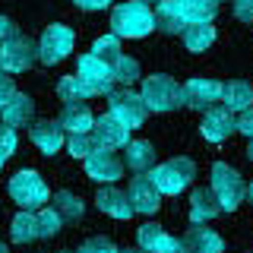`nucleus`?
I'll return each mask as SVG.
<instances>
[{"instance_id":"obj_1","label":"nucleus","mask_w":253,"mask_h":253,"mask_svg":"<svg viewBox=\"0 0 253 253\" xmlns=\"http://www.w3.org/2000/svg\"><path fill=\"white\" fill-rule=\"evenodd\" d=\"M155 29L152 10L139 0H126V3L111 10V32L117 38H146Z\"/></svg>"},{"instance_id":"obj_2","label":"nucleus","mask_w":253,"mask_h":253,"mask_svg":"<svg viewBox=\"0 0 253 253\" xmlns=\"http://www.w3.org/2000/svg\"><path fill=\"white\" fill-rule=\"evenodd\" d=\"M142 101L152 114H168V111H177L184 105V95H180V85L174 83L171 76L165 73H155V76H146L142 79Z\"/></svg>"},{"instance_id":"obj_3","label":"nucleus","mask_w":253,"mask_h":253,"mask_svg":"<svg viewBox=\"0 0 253 253\" xmlns=\"http://www.w3.org/2000/svg\"><path fill=\"white\" fill-rule=\"evenodd\" d=\"M149 177H152V184L158 187V193L177 196L180 190H187L193 184L196 165L190 162V158H168V162H162V165H152Z\"/></svg>"},{"instance_id":"obj_4","label":"nucleus","mask_w":253,"mask_h":253,"mask_svg":"<svg viewBox=\"0 0 253 253\" xmlns=\"http://www.w3.org/2000/svg\"><path fill=\"white\" fill-rule=\"evenodd\" d=\"M209 187H212V193H215L221 212H234L237 206L244 203V193H247L244 177L231 168V165H225V162L212 165V184Z\"/></svg>"},{"instance_id":"obj_5","label":"nucleus","mask_w":253,"mask_h":253,"mask_svg":"<svg viewBox=\"0 0 253 253\" xmlns=\"http://www.w3.org/2000/svg\"><path fill=\"white\" fill-rule=\"evenodd\" d=\"M10 196L13 203H19V209H29V212H38L42 206L51 200V193H47L44 180L38 171H19L10 177Z\"/></svg>"},{"instance_id":"obj_6","label":"nucleus","mask_w":253,"mask_h":253,"mask_svg":"<svg viewBox=\"0 0 253 253\" xmlns=\"http://www.w3.org/2000/svg\"><path fill=\"white\" fill-rule=\"evenodd\" d=\"M108 114H114L124 126L136 130V126L146 124L149 108H146V101H142L139 92H130L124 85V89H111L108 92Z\"/></svg>"},{"instance_id":"obj_7","label":"nucleus","mask_w":253,"mask_h":253,"mask_svg":"<svg viewBox=\"0 0 253 253\" xmlns=\"http://www.w3.org/2000/svg\"><path fill=\"white\" fill-rule=\"evenodd\" d=\"M35 60H38V44L19 32L0 44V70H6V73H26L29 67H35Z\"/></svg>"},{"instance_id":"obj_8","label":"nucleus","mask_w":253,"mask_h":253,"mask_svg":"<svg viewBox=\"0 0 253 253\" xmlns=\"http://www.w3.org/2000/svg\"><path fill=\"white\" fill-rule=\"evenodd\" d=\"M76 79L85 85L92 95H108L114 89V70L105 60H98L95 54H83L76 63Z\"/></svg>"},{"instance_id":"obj_9","label":"nucleus","mask_w":253,"mask_h":253,"mask_svg":"<svg viewBox=\"0 0 253 253\" xmlns=\"http://www.w3.org/2000/svg\"><path fill=\"white\" fill-rule=\"evenodd\" d=\"M76 44V35L70 26H47L42 42H38V60L42 63H60L63 57H70V51H73Z\"/></svg>"},{"instance_id":"obj_10","label":"nucleus","mask_w":253,"mask_h":253,"mask_svg":"<svg viewBox=\"0 0 253 253\" xmlns=\"http://www.w3.org/2000/svg\"><path fill=\"white\" fill-rule=\"evenodd\" d=\"M83 162H85V174H89L92 180H98V184H114V180L124 174V162H121V155H117L114 149L95 146Z\"/></svg>"},{"instance_id":"obj_11","label":"nucleus","mask_w":253,"mask_h":253,"mask_svg":"<svg viewBox=\"0 0 253 253\" xmlns=\"http://www.w3.org/2000/svg\"><path fill=\"white\" fill-rule=\"evenodd\" d=\"M180 95H184L187 108L209 111L221 101V83H215V79H190V83L180 85Z\"/></svg>"},{"instance_id":"obj_12","label":"nucleus","mask_w":253,"mask_h":253,"mask_svg":"<svg viewBox=\"0 0 253 253\" xmlns=\"http://www.w3.org/2000/svg\"><path fill=\"white\" fill-rule=\"evenodd\" d=\"M89 133H92L95 146H101V149H124L130 142V126H124L114 114H101L92 124Z\"/></svg>"},{"instance_id":"obj_13","label":"nucleus","mask_w":253,"mask_h":253,"mask_svg":"<svg viewBox=\"0 0 253 253\" xmlns=\"http://www.w3.org/2000/svg\"><path fill=\"white\" fill-rule=\"evenodd\" d=\"M200 133H203V139H209V142H225L231 133H237V124H234V114L228 108H209L203 114V124H200Z\"/></svg>"},{"instance_id":"obj_14","label":"nucleus","mask_w":253,"mask_h":253,"mask_svg":"<svg viewBox=\"0 0 253 253\" xmlns=\"http://www.w3.org/2000/svg\"><path fill=\"white\" fill-rule=\"evenodd\" d=\"M126 196L133 203V212H139V215H155L158 206H162V193L152 184V177H133Z\"/></svg>"},{"instance_id":"obj_15","label":"nucleus","mask_w":253,"mask_h":253,"mask_svg":"<svg viewBox=\"0 0 253 253\" xmlns=\"http://www.w3.org/2000/svg\"><path fill=\"white\" fill-rule=\"evenodd\" d=\"M0 117H3V124L13 126V130L16 126H29L35 121V101H32L29 95H22V92H13L10 101L0 108Z\"/></svg>"},{"instance_id":"obj_16","label":"nucleus","mask_w":253,"mask_h":253,"mask_svg":"<svg viewBox=\"0 0 253 253\" xmlns=\"http://www.w3.org/2000/svg\"><path fill=\"white\" fill-rule=\"evenodd\" d=\"M29 136L44 155H54L63 146V126L57 121H32L29 124Z\"/></svg>"},{"instance_id":"obj_17","label":"nucleus","mask_w":253,"mask_h":253,"mask_svg":"<svg viewBox=\"0 0 253 253\" xmlns=\"http://www.w3.org/2000/svg\"><path fill=\"white\" fill-rule=\"evenodd\" d=\"M95 206H98L105 215L117 218V221H126V218L133 215V203H130V196H126L124 190H117V187H105V190H98V196H95Z\"/></svg>"},{"instance_id":"obj_18","label":"nucleus","mask_w":253,"mask_h":253,"mask_svg":"<svg viewBox=\"0 0 253 253\" xmlns=\"http://www.w3.org/2000/svg\"><path fill=\"white\" fill-rule=\"evenodd\" d=\"M180 244H184V253H221L225 250L221 237L212 231V228H206V225L190 228V231L180 237Z\"/></svg>"},{"instance_id":"obj_19","label":"nucleus","mask_w":253,"mask_h":253,"mask_svg":"<svg viewBox=\"0 0 253 253\" xmlns=\"http://www.w3.org/2000/svg\"><path fill=\"white\" fill-rule=\"evenodd\" d=\"M218 212H221V206L215 200V193H212V187H196L193 196H190V221L193 225H206Z\"/></svg>"},{"instance_id":"obj_20","label":"nucleus","mask_w":253,"mask_h":253,"mask_svg":"<svg viewBox=\"0 0 253 253\" xmlns=\"http://www.w3.org/2000/svg\"><path fill=\"white\" fill-rule=\"evenodd\" d=\"M152 22H155L158 32H165V35H177V32L187 26V19H184V13H180L177 0H158L155 10H152Z\"/></svg>"},{"instance_id":"obj_21","label":"nucleus","mask_w":253,"mask_h":253,"mask_svg":"<svg viewBox=\"0 0 253 253\" xmlns=\"http://www.w3.org/2000/svg\"><path fill=\"white\" fill-rule=\"evenodd\" d=\"M124 165L130 171H136V174H146V171H152V165H155V149H152V142L149 139H130L124 146Z\"/></svg>"},{"instance_id":"obj_22","label":"nucleus","mask_w":253,"mask_h":253,"mask_svg":"<svg viewBox=\"0 0 253 253\" xmlns=\"http://www.w3.org/2000/svg\"><path fill=\"white\" fill-rule=\"evenodd\" d=\"M57 124L67 133H89L92 124H95V117H92V111H89L85 101H70V105H63Z\"/></svg>"},{"instance_id":"obj_23","label":"nucleus","mask_w":253,"mask_h":253,"mask_svg":"<svg viewBox=\"0 0 253 253\" xmlns=\"http://www.w3.org/2000/svg\"><path fill=\"white\" fill-rule=\"evenodd\" d=\"M180 38H184L187 51L203 54L206 47L215 42V26H212V22H187V26L180 29Z\"/></svg>"},{"instance_id":"obj_24","label":"nucleus","mask_w":253,"mask_h":253,"mask_svg":"<svg viewBox=\"0 0 253 253\" xmlns=\"http://www.w3.org/2000/svg\"><path fill=\"white\" fill-rule=\"evenodd\" d=\"M247 105H253V85L244 83V79H231L228 85H221V108L234 111H244Z\"/></svg>"},{"instance_id":"obj_25","label":"nucleus","mask_w":253,"mask_h":253,"mask_svg":"<svg viewBox=\"0 0 253 253\" xmlns=\"http://www.w3.org/2000/svg\"><path fill=\"white\" fill-rule=\"evenodd\" d=\"M51 209L57 212V215L63 221H79L83 218V200H79L76 193H70V190H60V193H54L51 196Z\"/></svg>"},{"instance_id":"obj_26","label":"nucleus","mask_w":253,"mask_h":253,"mask_svg":"<svg viewBox=\"0 0 253 253\" xmlns=\"http://www.w3.org/2000/svg\"><path fill=\"white\" fill-rule=\"evenodd\" d=\"M187 22H212L218 13V0H177Z\"/></svg>"},{"instance_id":"obj_27","label":"nucleus","mask_w":253,"mask_h":253,"mask_svg":"<svg viewBox=\"0 0 253 253\" xmlns=\"http://www.w3.org/2000/svg\"><path fill=\"white\" fill-rule=\"evenodd\" d=\"M10 237H13L16 244H32V241H38V218H35V212L22 209L19 215L13 218V225H10Z\"/></svg>"},{"instance_id":"obj_28","label":"nucleus","mask_w":253,"mask_h":253,"mask_svg":"<svg viewBox=\"0 0 253 253\" xmlns=\"http://www.w3.org/2000/svg\"><path fill=\"white\" fill-rule=\"evenodd\" d=\"M57 98L63 101V105H70V101H89L92 92L85 89V85L76 79V73H73V76H63L57 83Z\"/></svg>"},{"instance_id":"obj_29","label":"nucleus","mask_w":253,"mask_h":253,"mask_svg":"<svg viewBox=\"0 0 253 253\" xmlns=\"http://www.w3.org/2000/svg\"><path fill=\"white\" fill-rule=\"evenodd\" d=\"M136 237H139V250H142V253H158L168 234H165V228H162V225H155V221H146V225L139 228V234H136Z\"/></svg>"},{"instance_id":"obj_30","label":"nucleus","mask_w":253,"mask_h":253,"mask_svg":"<svg viewBox=\"0 0 253 253\" xmlns=\"http://www.w3.org/2000/svg\"><path fill=\"white\" fill-rule=\"evenodd\" d=\"M92 54L111 67V63L121 57V38H117V35H101V38H95V42H92Z\"/></svg>"},{"instance_id":"obj_31","label":"nucleus","mask_w":253,"mask_h":253,"mask_svg":"<svg viewBox=\"0 0 253 253\" xmlns=\"http://www.w3.org/2000/svg\"><path fill=\"white\" fill-rule=\"evenodd\" d=\"M111 70H114V83H121V85H130L139 79V63L133 57H124V54L111 63Z\"/></svg>"},{"instance_id":"obj_32","label":"nucleus","mask_w":253,"mask_h":253,"mask_svg":"<svg viewBox=\"0 0 253 253\" xmlns=\"http://www.w3.org/2000/svg\"><path fill=\"white\" fill-rule=\"evenodd\" d=\"M35 218H38V237H54L63 228V218L51 209V206H42V209L35 212Z\"/></svg>"},{"instance_id":"obj_33","label":"nucleus","mask_w":253,"mask_h":253,"mask_svg":"<svg viewBox=\"0 0 253 253\" xmlns=\"http://www.w3.org/2000/svg\"><path fill=\"white\" fill-rule=\"evenodd\" d=\"M67 149H70V155H73V158H85V155H89L92 149H95L92 133H70Z\"/></svg>"},{"instance_id":"obj_34","label":"nucleus","mask_w":253,"mask_h":253,"mask_svg":"<svg viewBox=\"0 0 253 253\" xmlns=\"http://www.w3.org/2000/svg\"><path fill=\"white\" fill-rule=\"evenodd\" d=\"M16 152V130L6 124H0V168L10 162V155Z\"/></svg>"},{"instance_id":"obj_35","label":"nucleus","mask_w":253,"mask_h":253,"mask_svg":"<svg viewBox=\"0 0 253 253\" xmlns=\"http://www.w3.org/2000/svg\"><path fill=\"white\" fill-rule=\"evenodd\" d=\"M79 253H117V247L108 241V237H101V234H95V237H89V241L79 247Z\"/></svg>"},{"instance_id":"obj_36","label":"nucleus","mask_w":253,"mask_h":253,"mask_svg":"<svg viewBox=\"0 0 253 253\" xmlns=\"http://www.w3.org/2000/svg\"><path fill=\"white\" fill-rule=\"evenodd\" d=\"M234 124H237V133H244V136H253V105H247L244 111H237Z\"/></svg>"},{"instance_id":"obj_37","label":"nucleus","mask_w":253,"mask_h":253,"mask_svg":"<svg viewBox=\"0 0 253 253\" xmlns=\"http://www.w3.org/2000/svg\"><path fill=\"white\" fill-rule=\"evenodd\" d=\"M234 19H241V22H250L253 26V0H234Z\"/></svg>"},{"instance_id":"obj_38","label":"nucleus","mask_w":253,"mask_h":253,"mask_svg":"<svg viewBox=\"0 0 253 253\" xmlns=\"http://www.w3.org/2000/svg\"><path fill=\"white\" fill-rule=\"evenodd\" d=\"M16 92V85H13V76L6 73V70H0V108L10 101V95Z\"/></svg>"},{"instance_id":"obj_39","label":"nucleus","mask_w":253,"mask_h":253,"mask_svg":"<svg viewBox=\"0 0 253 253\" xmlns=\"http://www.w3.org/2000/svg\"><path fill=\"white\" fill-rule=\"evenodd\" d=\"M16 35V22L10 19V16H0V44L6 42V38Z\"/></svg>"},{"instance_id":"obj_40","label":"nucleus","mask_w":253,"mask_h":253,"mask_svg":"<svg viewBox=\"0 0 253 253\" xmlns=\"http://www.w3.org/2000/svg\"><path fill=\"white\" fill-rule=\"evenodd\" d=\"M79 10H108L111 0H73Z\"/></svg>"},{"instance_id":"obj_41","label":"nucleus","mask_w":253,"mask_h":253,"mask_svg":"<svg viewBox=\"0 0 253 253\" xmlns=\"http://www.w3.org/2000/svg\"><path fill=\"white\" fill-rule=\"evenodd\" d=\"M158 253H184V244H180L177 241V237H165V244H162V250H158Z\"/></svg>"},{"instance_id":"obj_42","label":"nucleus","mask_w":253,"mask_h":253,"mask_svg":"<svg viewBox=\"0 0 253 253\" xmlns=\"http://www.w3.org/2000/svg\"><path fill=\"white\" fill-rule=\"evenodd\" d=\"M244 200H250V203H253V184L247 187V193H244Z\"/></svg>"},{"instance_id":"obj_43","label":"nucleus","mask_w":253,"mask_h":253,"mask_svg":"<svg viewBox=\"0 0 253 253\" xmlns=\"http://www.w3.org/2000/svg\"><path fill=\"white\" fill-rule=\"evenodd\" d=\"M247 155H250V162H253V136H250V146H247Z\"/></svg>"},{"instance_id":"obj_44","label":"nucleus","mask_w":253,"mask_h":253,"mask_svg":"<svg viewBox=\"0 0 253 253\" xmlns=\"http://www.w3.org/2000/svg\"><path fill=\"white\" fill-rule=\"evenodd\" d=\"M139 3H146V6H155V3H158V0H139Z\"/></svg>"},{"instance_id":"obj_45","label":"nucleus","mask_w":253,"mask_h":253,"mask_svg":"<svg viewBox=\"0 0 253 253\" xmlns=\"http://www.w3.org/2000/svg\"><path fill=\"white\" fill-rule=\"evenodd\" d=\"M117 253H142V250H139V247H136V250H117Z\"/></svg>"},{"instance_id":"obj_46","label":"nucleus","mask_w":253,"mask_h":253,"mask_svg":"<svg viewBox=\"0 0 253 253\" xmlns=\"http://www.w3.org/2000/svg\"><path fill=\"white\" fill-rule=\"evenodd\" d=\"M0 253H6V247H3V244H0Z\"/></svg>"}]
</instances>
